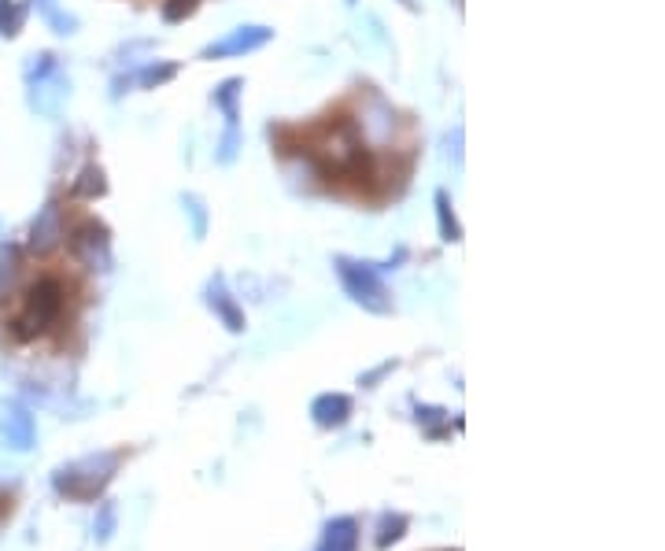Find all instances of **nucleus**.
I'll list each match as a JSON object with an SVG mask.
<instances>
[{
    "mask_svg": "<svg viewBox=\"0 0 665 551\" xmlns=\"http://www.w3.org/2000/svg\"><path fill=\"white\" fill-rule=\"evenodd\" d=\"M63 311H67V282L56 274H41L30 289H26V304L19 319L12 322L15 341H34L45 337L52 326H60Z\"/></svg>",
    "mask_w": 665,
    "mask_h": 551,
    "instance_id": "f257e3e1",
    "label": "nucleus"
},
{
    "mask_svg": "<svg viewBox=\"0 0 665 551\" xmlns=\"http://www.w3.org/2000/svg\"><path fill=\"white\" fill-rule=\"evenodd\" d=\"M355 126H359L363 145H388V141H392V134H396V108H392L388 100L377 97V93H370V97H366V104L359 108V119H355Z\"/></svg>",
    "mask_w": 665,
    "mask_h": 551,
    "instance_id": "f03ea898",
    "label": "nucleus"
},
{
    "mask_svg": "<svg viewBox=\"0 0 665 551\" xmlns=\"http://www.w3.org/2000/svg\"><path fill=\"white\" fill-rule=\"evenodd\" d=\"M63 237H67V222H63L60 200H49L45 208L37 211L34 226H30V252L49 256V252H56L63 245Z\"/></svg>",
    "mask_w": 665,
    "mask_h": 551,
    "instance_id": "7ed1b4c3",
    "label": "nucleus"
},
{
    "mask_svg": "<svg viewBox=\"0 0 665 551\" xmlns=\"http://www.w3.org/2000/svg\"><path fill=\"white\" fill-rule=\"evenodd\" d=\"M274 37L270 26H237L233 34H226L222 41L215 45H207L204 49V60H226V56H248V52L263 49L266 41Z\"/></svg>",
    "mask_w": 665,
    "mask_h": 551,
    "instance_id": "20e7f679",
    "label": "nucleus"
},
{
    "mask_svg": "<svg viewBox=\"0 0 665 551\" xmlns=\"http://www.w3.org/2000/svg\"><path fill=\"white\" fill-rule=\"evenodd\" d=\"M71 252L78 263H85L89 270H97V263L108 259V230L93 219L82 222V226L71 233Z\"/></svg>",
    "mask_w": 665,
    "mask_h": 551,
    "instance_id": "39448f33",
    "label": "nucleus"
},
{
    "mask_svg": "<svg viewBox=\"0 0 665 551\" xmlns=\"http://www.w3.org/2000/svg\"><path fill=\"white\" fill-rule=\"evenodd\" d=\"M340 267V278L348 282V289L355 293V300H366V304H374V307H385L377 296H385L381 293V282H377V274L370 267H359V263H348V259H340L337 263Z\"/></svg>",
    "mask_w": 665,
    "mask_h": 551,
    "instance_id": "423d86ee",
    "label": "nucleus"
},
{
    "mask_svg": "<svg viewBox=\"0 0 665 551\" xmlns=\"http://www.w3.org/2000/svg\"><path fill=\"white\" fill-rule=\"evenodd\" d=\"M108 193V182H104V171H100L97 163H89L82 174H78V182L71 185V196L78 200H97V196Z\"/></svg>",
    "mask_w": 665,
    "mask_h": 551,
    "instance_id": "0eeeda50",
    "label": "nucleus"
},
{
    "mask_svg": "<svg viewBox=\"0 0 665 551\" xmlns=\"http://www.w3.org/2000/svg\"><path fill=\"white\" fill-rule=\"evenodd\" d=\"M244 93V78H226L222 86L215 89V108L226 115V123H237V100H241Z\"/></svg>",
    "mask_w": 665,
    "mask_h": 551,
    "instance_id": "6e6552de",
    "label": "nucleus"
},
{
    "mask_svg": "<svg viewBox=\"0 0 665 551\" xmlns=\"http://www.w3.org/2000/svg\"><path fill=\"white\" fill-rule=\"evenodd\" d=\"M436 219H440V237L444 241H459L462 230H459V222H455V211H451V196L440 189L436 193Z\"/></svg>",
    "mask_w": 665,
    "mask_h": 551,
    "instance_id": "1a4fd4ad",
    "label": "nucleus"
},
{
    "mask_svg": "<svg viewBox=\"0 0 665 551\" xmlns=\"http://www.w3.org/2000/svg\"><path fill=\"white\" fill-rule=\"evenodd\" d=\"M178 74V63H148L145 71L137 74V82L145 89H156V86H163V82H170Z\"/></svg>",
    "mask_w": 665,
    "mask_h": 551,
    "instance_id": "9d476101",
    "label": "nucleus"
},
{
    "mask_svg": "<svg viewBox=\"0 0 665 551\" xmlns=\"http://www.w3.org/2000/svg\"><path fill=\"white\" fill-rule=\"evenodd\" d=\"M237 148H241V130H237V123H226V134H222V141H218L215 160L218 163H233L237 160Z\"/></svg>",
    "mask_w": 665,
    "mask_h": 551,
    "instance_id": "9b49d317",
    "label": "nucleus"
},
{
    "mask_svg": "<svg viewBox=\"0 0 665 551\" xmlns=\"http://www.w3.org/2000/svg\"><path fill=\"white\" fill-rule=\"evenodd\" d=\"M34 4H37V12L45 15V19H49L52 26H56V34H74V26H78V23H74L71 15L63 19V15L56 12V0H34Z\"/></svg>",
    "mask_w": 665,
    "mask_h": 551,
    "instance_id": "f8f14e48",
    "label": "nucleus"
},
{
    "mask_svg": "<svg viewBox=\"0 0 665 551\" xmlns=\"http://www.w3.org/2000/svg\"><path fill=\"white\" fill-rule=\"evenodd\" d=\"M200 8V0H163V19L167 23H185Z\"/></svg>",
    "mask_w": 665,
    "mask_h": 551,
    "instance_id": "ddd939ff",
    "label": "nucleus"
},
{
    "mask_svg": "<svg viewBox=\"0 0 665 551\" xmlns=\"http://www.w3.org/2000/svg\"><path fill=\"white\" fill-rule=\"evenodd\" d=\"M185 208L193 211V219H196V233H204V204H200V196H185Z\"/></svg>",
    "mask_w": 665,
    "mask_h": 551,
    "instance_id": "4468645a",
    "label": "nucleus"
},
{
    "mask_svg": "<svg viewBox=\"0 0 665 551\" xmlns=\"http://www.w3.org/2000/svg\"><path fill=\"white\" fill-rule=\"evenodd\" d=\"M15 4L12 0H0V26H4V19H8V12H12Z\"/></svg>",
    "mask_w": 665,
    "mask_h": 551,
    "instance_id": "2eb2a0df",
    "label": "nucleus"
},
{
    "mask_svg": "<svg viewBox=\"0 0 665 551\" xmlns=\"http://www.w3.org/2000/svg\"><path fill=\"white\" fill-rule=\"evenodd\" d=\"M399 4H407V8H414V0H399Z\"/></svg>",
    "mask_w": 665,
    "mask_h": 551,
    "instance_id": "dca6fc26",
    "label": "nucleus"
},
{
    "mask_svg": "<svg viewBox=\"0 0 665 551\" xmlns=\"http://www.w3.org/2000/svg\"><path fill=\"white\" fill-rule=\"evenodd\" d=\"M348 4H355V0H348Z\"/></svg>",
    "mask_w": 665,
    "mask_h": 551,
    "instance_id": "f3484780",
    "label": "nucleus"
}]
</instances>
